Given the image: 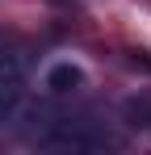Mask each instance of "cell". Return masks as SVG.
<instances>
[{
  "mask_svg": "<svg viewBox=\"0 0 151 155\" xmlns=\"http://www.w3.org/2000/svg\"><path fill=\"white\" fill-rule=\"evenodd\" d=\"M109 138L92 130V122H80V117H55L50 130L38 134V147H55V151H92V147H105Z\"/></svg>",
  "mask_w": 151,
  "mask_h": 155,
  "instance_id": "1",
  "label": "cell"
},
{
  "mask_svg": "<svg viewBox=\"0 0 151 155\" xmlns=\"http://www.w3.org/2000/svg\"><path fill=\"white\" fill-rule=\"evenodd\" d=\"M25 97V71H21V59L8 51H0V126L21 109Z\"/></svg>",
  "mask_w": 151,
  "mask_h": 155,
  "instance_id": "2",
  "label": "cell"
},
{
  "mask_svg": "<svg viewBox=\"0 0 151 155\" xmlns=\"http://www.w3.org/2000/svg\"><path fill=\"white\" fill-rule=\"evenodd\" d=\"M80 84H84V71H80L76 63H55V67L46 71V88L59 92V97H63V92H76Z\"/></svg>",
  "mask_w": 151,
  "mask_h": 155,
  "instance_id": "3",
  "label": "cell"
},
{
  "mask_svg": "<svg viewBox=\"0 0 151 155\" xmlns=\"http://www.w3.org/2000/svg\"><path fill=\"white\" fill-rule=\"evenodd\" d=\"M55 4H67V0H55Z\"/></svg>",
  "mask_w": 151,
  "mask_h": 155,
  "instance_id": "4",
  "label": "cell"
}]
</instances>
